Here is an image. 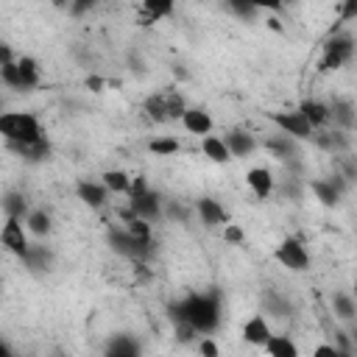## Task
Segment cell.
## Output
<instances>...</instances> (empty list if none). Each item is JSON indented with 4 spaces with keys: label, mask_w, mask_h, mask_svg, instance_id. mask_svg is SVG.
Instances as JSON below:
<instances>
[{
    "label": "cell",
    "mask_w": 357,
    "mask_h": 357,
    "mask_svg": "<svg viewBox=\"0 0 357 357\" xmlns=\"http://www.w3.org/2000/svg\"><path fill=\"white\" fill-rule=\"evenodd\" d=\"M173 310L176 318L190 324L195 332H212L220 324V301L215 293H192Z\"/></svg>",
    "instance_id": "1"
},
{
    "label": "cell",
    "mask_w": 357,
    "mask_h": 357,
    "mask_svg": "<svg viewBox=\"0 0 357 357\" xmlns=\"http://www.w3.org/2000/svg\"><path fill=\"white\" fill-rule=\"evenodd\" d=\"M0 137L6 142H36L45 137L36 114L31 112H3L0 114Z\"/></svg>",
    "instance_id": "2"
},
{
    "label": "cell",
    "mask_w": 357,
    "mask_h": 357,
    "mask_svg": "<svg viewBox=\"0 0 357 357\" xmlns=\"http://www.w3.org/2000/svg\"><path fill=\"white\" fill-rule=\"evenodd\" d=\"M106 237H109L112 251H114V254H120V257H126V259L145 262V259L153 254V243H139V240H134L123 226H112Z\"/></svg>",
    "instance_id": "3"
},
{
    "label": "cell",
    "mask_w": 357,
    "mask_h": 357,
    "mask_svg": "<svg viewBox=\"0 0 357 357\" xmlns=\"http://www.w3.org/2000/svg\"><path fill=\"white\" fill-rule=\"evenodd\" d=\"M354 56V36L351 33H335L326 45H324V56H321V73L337 70L346 61H351Z\"/></svg>",
    "instance_id": "4"
},
{
    "label": "cell",
    "mask_w": 357,
    "mask_h": 357,
    "mask_svg": "<svg viewBox=\"0 0 357 357\" xmlns=\"http://www.w3.org/2000/svg\"><path fill=\"white\" fill-rule=\"evenodd\" d=\"M273 259H276L282 268H287V271H296V273L307 271V265H310L307 248H304V245H301V240H296V237H284V240L276 245V251H273Z\"/></svg>",
    "instance_id": "5"
},
{
    "label": "cell",
    "mask_w": 357,
    "mask_h": 357,
    "mask_svg": "<svg viewBox=\"0 0 357 357\" xmlns=\"http://www.w3.org/2000/svg\"><path fill=\"white\" fill-rule=\"evenodd\" d=\"M271 123L293 139H312V134H315V128L304 120V114L298 109L296 112H271Z\"/></svg>",
    "instance_id": "6"
},
{
    "label": "cell",
    "mask_w": 357,
    "mask_h": 357,
    "mask_svg": "<svg viewBox=\"0 0 357 357\" xmlns=\"http://www.w3.org/2000/svg\"><path fill=\"white\" fill-rule=\"evenodd\" d=\"M0 245L22 259V254L28 251V229L20 218H6V223L0 229Z\"/></svg>",
    "instance_id": "7"
},
{
    "label": "cell",
    "mask_w": 357,
    "mask_h": 357,
    "mask_svg": "<svg viewBox=\"0 0 357 357\" xmlns=\"http://www.w3.org/2000/svg\"><path fill=\"white\" fill-rule=\"evenodd\" d=\"M128 209L137 215V218H145V220H156L162 218V195L156 190H145L142 195H134L128 198Z\"/></svg>",
    "instance_id": "8"
},
{
    "label": "cell",
    "mask_w": 357,
    "mask_h": 357,
    "mask_svg": "<svg viewBox=\"0 0 357 357\" xmlns=\"http://www.w3.org/2000/svg\"><path fill=\"white\" fill-rule=\"evenodd\" d=\"M195 212H198V218H201V223H204L206 229H215V226L229 223V212L223 209V204H218V201H215V198H209V195L198 198Z\"/></svg>",
    "instance_id": "9"
},
{
    "label": "cell",
    "mask_w": 357,
    "mask_h": 357,
    "mask_svg": "<svg viewBox=\"0 0 357 357\" xmlns=\"http://www.w3.org/2000/svg\"><path fill=\"white\" fill-rule=\"evenodd\" d=\"M75 195L78 201H84L89 209H100L109 198V190L103 187V181H89V178H81L75 184Z\"/></svg>",
    "instance_id": "10"
},
{
    "label": "cell",
    "mask_w": 357,
    "mask_h": 357,
    "mask_svg": "<svg viewBox=\"0 0 357 357\" xmlns=\"http://www.w3.org/2000/svg\"><path fill=\"white\" fill-rule=\"evenodd\" d=\"M181 126L190 131V134H198V137H204V134H209L212 131V117H209V112L206 109H201V106H187L184 112H181Z\"/></svg>",
    "instance_id": "11"
},
{
    "label": "cell",
    "mask_w": 357,
    "mask_h": 357,
    "mask_svg": "<svg viewBox=\"0 0 357 357\" xmlns=\"http://www.w3.org/2000/svg\"><path fill=\"white\" fill-rule=\"evenodd\" d=\"M245 184H248V190H251L259 201H265V198L273 192V173H271L268 167H251V170L245 173Z\"/></svg>",
    "instance_id": "12"
},
{
    "label": "cell",
    "mask_w": 357,
    "mask_h": 357,
    "mask_svg": "<svg viewBox=\"0 0 357 357\" xmlns=\"http://www.w3.org/2000/svg\"><path fill=\"white\" fill-rule=\"evenodd\" d=\"M271 326L262 315H251L245 324H243V340L251 343V346H265V340L271 337Z\"/></svg>",
    "instance_id": "13"
},
{
    "label": "cell",
    "mask_w": 357,
    "mask_h": 357,
    "mask_svg": "<svg viewBox=\"0 0 357 357\" xmlns=\"http://www.w3.org/2000/svg\"><path fill=\"white\" fill-rule=\"evenodd\" d=\"M8 148H11L14 153H20L22 159H28V162H42V159L50 156V142H47V137H42V139H36V142H8Z\"/></svg>",
    "instance_id": "14"
},
{
    "label": "cell",
    "mask_w": 357,
    "mask_h": 357,
    "mask_svg": "<svg viewBox=\"0 0 357 357\" xmlns=\"http://www.w3.org/2000/svg\"><path fill=\"white\" fill-rule=\"evenodd\" d=\"M298 112L304 114V120H307L312 128H321V126L329 123V106H326L324 100H312V98H307V100L298 103Z\"/></svg>",
    "instance_id": "15"
},
{
    "label": "cell",
    "mask_w": 357,
    "mask_h": 357,
    "mask_svg": "<svg viewBox=\"0 0 357 357\" xmlns=\"http://www.w3.org/2000/svg\"><path fill=\"white\" fill-rule=\"evenodd\" d=\"M223 142H226V148H229L231 159H234V156H248V153L257 148V139H254L248 131H240V128L229 131V134L223 137Z\"/></svg>",
    "instance_id": "16"
},
{
    "label": "cell",
    "mask_w": 357,
    "mask_h": 357,
    "mask_svg": "<svg viewBox=\"0 0 357 357\" xmlns=\"http://www.w3.org/2000/svg\"><path fill=\"white\" fill-rule=\"evenodd\" d=\"M329 120H335V126L340 131H351V126H354V103L346 100V98H337L329 106Z\"/></svg>",
    "instance_id": "17"
},
{
    "label": "cell",
    "mask_w": 357,
    "mask_h": 357,
    "mask_svg": "<svg viewBox=\"0 0 357 357\" xmlns=\"http://www.w3.org/2000/svg\"><path fill=\"white\" fill-rule=\"evenodd\" d=\"M201 151H204V156H206V159H212L215 165H226V162L231 159V153H229V148H226L223 137L204 134V137H201Z\"/></svg>",
    "instance_id": "18"
},
{
    "label": "cell",
    "mask_w": 357,
    "mask_h": 357,
    "mask_svg": "<svg viewBox=\"0 0 357 357\" xmlns=\"http://www.w3.org/2000/svg\"><path fill=\"white\" fill-rule=\"evenodd\" d=\"M310 190L315 192V198L324 204V206H337L340 204V190L335 187V181L329 178H315L312 184H310Z\"/></svg>",
    "instance_id": "19"
},
{
    "label": "cell",
    "mask_w": 357,
    "mask_h": 357,
    "mask_svg": "<svg viewBox=\"0 0 357 357\" xmlns=\"http://www.w3.org/2000/svg\"><path fill=\"white\" fill-rule=\"evenodd\" d=\"M17 67H20V92L22 89H33L39 84V64H36V59L22 56V59H17Z\"/></svg>",
    "instance_id": "20"
},
{
    "label": "cell",
    "mask_w": 357,
    "mask_h": 357,
    "mask_svg": "<svg viewBox=\"0 0 357 357\" xmlns=\"http://www.w3.org/2000/svg\"><path fill=\"white\" fill-rule=\"evenodd\" d=\"M25 229L31 231V234H36V237H45V234H50V229H53V223H50V215L45 212V209H31L28 215H25Z\"/></svg>",
    "instance_id": "21"
},
{
    "label": "cell",
    "mask_w": 357,
    "mask_h": 357,
    "mask_svg": "<svg viewBox=\"0 0 357 357\" xmlns=\"http://www.w3.org/2000/svg\"><path fill=\"white\" fill-rule=\"evenodd\" d=\"M22 259H25V265H28L31 271H47L50 262H53V254H50L45 245H31V243H28V251L22 254Z\"/></svg>",
    "instance_id": "22"
},
{
    "label": "cell",
    "mask_w": 357,
    "mask_h": 357,
    "mask_svg": "<svg viewBox=\"0 0 357 357\" xmlns=\"http://www.w3.org/2000/svg\"><path fill=\"white\" fill-rule=\"evenodd\" d=\"M262 349H265L271 357H296V354H298L296 343H293L290 337H284V335H271Z\"/></svg>",
    "instance_id": "23"
},
{
    "label": "cell",
    "mask_w": 357,
    "mask_h": 357,
    "mask_svg": "<svg viewBox=\"0 0 357 357\" xmlns=\"http://www.w3.org/2000/svg\"><path fill=\"white\" fill-rule=\"evenodd\" d=\"M142 112L148 114V120L153 123H167V106H165V95L162 92H153L142 100Z\"/></svg>",
    "instance_id": "24"
},
{
    "label": "cell",
    "mask_w": 357,
    "mask_h": 357,
    "mask_svg": "<svg viewBox=\"0 0 357 357\" xmlns=\"http://www.w3.org/2000/svg\"><path fill=\"white\" fill-rule=\"evenodd\" d=\"M332 310H335V315H337L340 321H354V315H357L354 298H351L349 293H343V290H337V293L332 296Z\"/></svg>",
    "instance_id": "25"
},
{
    "label": "cell",
    "mask_w": 357,
    "mask_h": 357,
    "mask_svg": "<svg viewBox=\"0 0 357 357\" xmlns=\"http://www.w3.org/2000/svg\"><path fill=\"white\" fill-rule=\"evenodd\" d=\"M3 212H6V218H20V220H25V215H28L31 209H28V201H25L22 192H8V195L3 198Z\"/></svg>",
    "instance_id": "26"
},
{
    "label": "cell",
    "mask_w": 357,
    "mask_h": 357,
    "mask_svg": "<svg viewBox=\"0 0 357 357\" xmlns=\"http://www.w3.org/2000/svg\"><path fill=\"white\" fill-rule=\"evenodd\" d=\"M134 240H139V243H153V231H151V220H145V218H137V215H131L128 220H126V226H123Z\"/></svg>",
    "instance_id": "27"
},
{
    "label": "cell",
    "mask_w": 357,
    "mask_h": 357,
    "mask_svg": "<svg viewBox=\"0 0 357 357\" xmlns=\"http://www.w3.org/2000/svg\"><path fill=\"white\" fill-rule=\"evenodd\" d=\"M106 351L114 354V357H131V354H139V343L131 340L128 335H117L114 340H109Z\"/></svg>",
    "instance_id": "28"
},
{
    "label": "cell",
    "mask_w": 357,
    "mask_h": 357,
    "mask_svg": "<svg viewBox=\"0 0 357 357\" xmlns=\"http://www.w3.org/2000/svg\"><path fill=\"white\" fill-rule=\"evenodd\" d=\"M312 139L321 145V148H326V151H343L346 145H349V137H346V131H326V134H312Z\"/></svg>",
    "instance_id": "29"
},
{
    "label": "cell",
    "mask_w": 357,
    "mask_h": 357,
    "mask_svg": "<svg viewBox=\"0 0 357 357\" xmlns=\"http://www.w3.org/2000/svg\"><path fill=\"white\" fill-rule=\"evenodd\" d=\"M100 178H103V187H106L109 192H120V195H126L128 181H131V176H128L126 170H106Z\"/></svg>",
    "instance_id": "30"
},
{
    "label": "cell",
    "mask_w": 357,
    "mask_h": 357,
    "mask_svg": "<svg viewBox=\"0 0 357 357\" xmlns=\"http://www.w3.org/2000/svg\"><path fill=\"white\" fill-rule=\"evenodd\" d=\"M178 148H181V142L176 137H153L148 142V151L153 156H173V153H178Z\"/></svg>",
    "instance_id": "31"
},
{
    "label": "cell",
    "mask_w": 357,
    "mask_h": 357,
    "mask_svg": "<svg viewBox=\"0 0 357 357\" xmlns=\"http://www.w3.org/2000/svg\"><path fill=\"white\" fill-rule=\"evenodd\" d=\"M162 95H165V106H167V120H178L181 112L187 109L184 98L178 95V89H162Z\"/></svg>",
    "instance_id": "32"
},
{
    "label": "cell",
    "mask_w": 357,
    "mask_h": 357,
    "mask_svg": "<svg viewBox=\"0 0 357 357\" xmlns=\"http://www.w3.org/2000/svg\"><path fill=\"white\" fill-rule=\"evenodd\" d=\"M142 8L156 22V20H165L173 14V0H142Z\"/></svg>",
    "instance_id": "33"
},
{
    "label": "cell",
    "mask_w": 357,
    "mask_h": 357,
    "mask_svg": "<svg viewBox=\"0 0 357 357\" xmlns=\"http://www.w3.org/2000/svg\"><path fill=\"white\" fill-rule=\"evenodd\" d=\"M265 148H268V151H273V153H276V159H287V156L293 153V137H287V134L273 137V139H268V142H265Z\"/></svg>",
    "instance_id": "34"
},
{
    "label": "cell",
    "mask_w": 357,
    "mask_h": 357,
    "mask_svg": "<svg viewBox=\"0 0 357 357\" xmlns=\"http://www.w3.org/2000/svg\"><path fill=\"white\" fill-rule=\"evenodd\" d=\"M0 81L6 86H11V89H20V67H17V61L0 64Z\"/></svg>",
    "instance_id": "35"
},
{
    "label": "cell",
    "mask_w": 357,
    "mask_h": 357,
    "mask_svg": "<svg viewBox=\"0 0 357 357\" xmlns=\"http://www.w3.org/2000/svg\"><path fill=\"white\" fill-rule=\"evenodd\" d=\"M226 6H229V11H234V14L243 17V20H251V17L259 11L251 0H226Z\"/></svg>",
    "instance_id": "36"
},
{
    "label": "cell",
    "mask_w": 357,
    "mask_h": 357,
    "mask_svg": "<svg viewBox=\"0 0 357 357\" xmlns=\"http://www.w3.org/2000/svg\"><path fill=\"white\" fill-rule=\"evenodd\" d=\"M223 240L231 245H240V243H245V231L237 223H223Z\"/></svg>",
    "instance_id": "37"
},
{
    "label": "cell",
    "mask_w": 357,
    "mask_h": 357,
    "mask_svg": "<svg viewBox=\"0 0 357 357\" xmlns=\"http://www.w3.org/2000/svg\"><path fill=\"white\" fill-rule=\"evenodd\" d=\"M145 190H148V178H145V176H134V178L128 181L126 195H128V198H134V195H142Z\"/></svg>",
    "instance_id": "38"
},
{
    "label": "cell",
    "mask_w": 357,
    "mask_h": 357,
    "mask_svg": "<svg viewBox=\"0 0 357 357\" xmlns=\"http://www.w3.org/2000/svg\"><path fill=\"white\" fill-rule=\"evenodd\" d=\"M98 6V0H70V14H75V17H81V14H86V11H92Z\"/></svg>",
    "instance_id": "39"
},
{
    "label": "cell",
    "mask_w": 357,
    "mask_h": 357,
    "mask_svg": "<svg viewBox=\"0 0 357 357\" xmlns=\"http://www.w3.org/2000/svg\"><path fill=\"white\" fill-rule=\"evenodd\" d=\"M357 17V0H343V8H340V20L337 22H349Z\"/></svg>",
    "instance_id": "40"
},
{
    "label": "cell",
    "mask_w": 357,
    "mask_h": 357,
    "mask_svg": "<svg viewBox=\"0 0 357 357\" xmlns=\"http://www.w3.org/2000/svg\"><path fill=\"white\" fill-rule=\"evenodd\" d=\"M198 351H201L204 357H218V354H220V349H218L215 340H209V337H204V340L198 343Z\"/></svg>",
    "instance_id": "41"
},
{
    "label": "cell",
    "mask_w": 357,
    "mask_h": 357,
    "mask_svg": "<svg viewBox=\"0 0 357 357\" xmlns=\"http://www.w3.org/2000/svg\"><path fill=\"white\" fill-rule=\"evenodd\" d=\"M86 86H89L92 92H103L106 81H103V78H98V75H86Z\"/></svg>",
    "instance_id": "42"
},
{
    "label": "cell",
    "mask_w": 357,
    "mask_h": 357,
    "mask_svg": "<svg viewBox=\"0 0 357 357\" xmlns=\"http://www.w3.org/2000/svg\"><path fill=\"white\" fill-rule=\"evenodd\" d=\"M312 354H315V357H340V351H337L335 346H318Z\"/></svg>",
    "instance_id": "43"
},
{
    "label": "cell",
    "mask_w": 357,
    "mask_h": 357,
    "mask_svg": "<svg viewBox=\"0 0 357 357\" xmlns=\"http://www.w3.org/2000/svg\"><path fill=\"white\" fill-rule=\"evenodd\" d=\"M6 61H14V50H11V45L0 42V64H6Z\"/></svg>",
    "instance_id": "44"
},
{
    "label": "cell",
    "mask_w": 357,
    "mask_h": 357,
    "mask_svg": "<svg viewBox=\"0 0 357 357\" xmlns=\"http://www.w3.org/2000/svg\"><path fill=\"white\" fill-rule=\"evenodd\" d=\"M56 8H70V0H53Z\"/></svg>",
    "instance_id": "45"
},
{
    "label": "cell",
    "mask_w": 357,
    "mask_h": 357,
    "mask_svg": "<svg viewBox=\"0 0 357 357\" xmlns=\"http://www.w3.org/2000/svg\"><path fill=\"white\" fill-rule=\"evenodd\" d=\"M8 354H11V349H8V346L0 340V357H8Z\"/></svg>",
    "instance_id": "46"
},
{
    "label": "cell",
    "mask_w": 357,
    "mask_h": 357,
    "mask_svg": "<svg viewBox=\"0 0 357 357\" xmlns=\"http://www.w3.org/2000/svg\"><path fill=\"white\" fill-rule=\"evenodd\" d=\"M268 25H271V28H273V31H282V25H279V20H273V17H271V20H268Z\"/></svg>",
    "instance_id": "47"
},
{
    "label": "cell",
    "mask_w": 357,
    "mask_h": 357,
    "mask_svg": "<svg viewBox=\"0 0 357 357\" xmlns=\"http://www.w3.org/2000/svg\"><path fill=\"white\" fill-rule=\"evenodd\" d=\"M173 75H176V78H187V73H184L181 67H173Z\"/></svg>",
    "instance_id": "48"
},
{
    "label": "cell",
    "mask_w": 357,
    "mask_h": 357,
    "mask_svg": "<svg viewBox=\"0 0 357 357\" xmlns=\"http://www.w3.org/2000/svg\"><path fill=\"white\" fill-rule=\"evenodd\" d=\"M282 3H296V0H282Z\"/></svg>",
    "instance_id": "49"
},
{
    "label": "cell",
    "mask_w": 357,
    "mask_h": 357,
    "mask_svg": "<svg viewBox=\"0 0 357 357\" xmlns=\"http://www.w3.org/2000/svg\"><path fill=\"white\" fill-rule=\"evenodd\" d=\"M0 290H3V284H0Z\"/></svg>",
    "instance_id": "50"
}]
</instances>
